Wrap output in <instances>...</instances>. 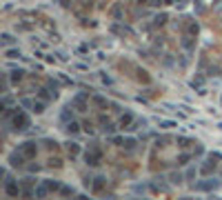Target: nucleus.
I'll return each instance as SVG.
<instances>
[{
  "label": "nucleus",
  "mask_w": 222,
  "mask_h": 200,
  "mask_svg": "<svg viewBox=\"0 0 222 200\" xmlns=\"http://www.w3.org/2000/svg\"><path fill=\"white\" fill-rule=\"evenodd\" d=\"M100 158H102V154H100V149L96 147V142L89 147V151L85 154V160H87V165H91V167H96V165H100Z\"/></svg>",
  "instance_id": "obj_1"
},
{
  "label": "nucleus",
  "mask_w": 222,
  "mask_h": 200,
  "mask_svg": "<svg viewBox=\"0 0 222 200\" xmlns=\"http://www.w3.org/2000/svg\"><path fill=\"white\" fill-rule=\"evenodd\" d=\"M27 127H29V116L22 111H16L13 113V131H22Z\"/></svg>",
  "instance_id": "obj_2"
},
{
  "label": "nucleus",
  "mask_w": 222,
  "mask_h": 200,
  "mask_svg": "<svg viewBox=\"0 0 222 200\" xmlns=\"http://www.w3.org/2000/svg\"><path fill=\"white\" fill-rule=\"evenodd\" d=\"M18 149L22 151V154L27 156V158H36V154H38V147H36V142H22V145H18Z\"/></svg>",
  "instance_id": "obj_3"
},
{
  "label": "nucleus",
  "mask_w": 222,
  "mask_h": 200,
  "mask_svg": "<svg viewBox=\"0 0 222 200\" xmlns=\"http://www.w3.org/2000/svg\"><path fill=\"white\" fill-rule=\"evenodd\" d=\"M25 154H22V151L20 149H16V151H11V154H9V165H11V167H20L22 163H25Z\"/></svg>",
  "instance_id": "obj_4"
},
{
  "label": "nucleus",
  "mask_w": 222,
  "mask_h": 200,
  "mask_svg": "<svg viewBox=\"0 0 222 200\" xmlns=\"http://www.w3.org/2000/svg\"><path fill=\"white\" fill-rule=\"evenodd\" d=\"M218 185H220V182H218L216 178H207L205 182H198L196 189H198V191H211V189H218Z\"/></svg>",
  "instance_id": "obj_5"
},
{
  "label": "nucleus",
  "mask_w": 222,
  "mask_h": 200,
  "mask_svg": "<svg viewBox=\"0 0 222 200\" xmlns=\"http://www.w3.org/2000/svg\"><path fill=\"white\" fill-rule=\"evenodd\" d=\"M5 194L7 196H20V187H18L11 178H7L5 180Z\"/></svg>",
  "instance_id": "obj_6"
},
{
  "label": "nucleus",
  "mask_w": 222,
  "mask_h": 200,
  "mask_svg": "<svg viewBox=\"0 0 222 200\" xmlns=\"http://www.w3.org/2000/svg\"><path fill=\"white\" fill-rule=\"evenodd\" d=\"M67 154H69L71 158H76V156L80 154V147H78V142H67Z\"/></svg>",
  "instance_id": "obj_7"
},
{
  "label": "nucleus",
  "mask_w": 222,
  "mask_h": 200,
  "mask_svg": "<svg viewBox=\"0 0 222 200\" xmlns=\"http://www.w3.org/2000/svg\"><path fill=\"white\" fill-rule=\"evenodd\" d=\"M85 100H87L85 93H78V96L73 98V104H78V109H80V111H85Z\"/></svg>",
  "instance_id": "obj_8"
},
{
  "label": "nucleus",
  "mask_w": 222,
  "mask_h": 200,
  "mask_svg": "<svg viewBox=\"0 0 222 200\" xmlns=\"http://www.w3.org/2000/svg\"><path fill=\"white\" fill-rule=\"evenodd\" d=\"M131 120H133V116H131V113H124V116L122 118H120V127H129V125H131Z\"/></svg>",
  "instance_id": "obj_9"
},
{
  "label": "nucleus",
  "mask_w": 222,
  "mask_h": 200,
  "mask_svg": "<svg viewBox=\"0 0 222 200\" xmlns=\"http://www.w3.org/2000/svg\"><path fill=\"white\" fill-rule=\"evenodd\" d=\"M44 185H47L49 191H60V187H62V185H58V182H53V180H44Z\"/></svg>",
  "instance_id": "obj_10"
},
{
  "label": "nucleus",
  "mask_w": 222,
  "mask_h": 200,
  "mask_svg": "<svg viewBox=\"0 0 222 200\" xmlns=\"http://www.w3.org/2000/svg\"><path fill=\"white\" fill-rule=\"evenodd\" d=\"M47 191H49V189H47V185H40L38 189H36V198H44V196H47Z\"/></svg>",
  "instance_id": "obj_11"
},
{
  "label": "nucleus",
  "mask_w": 222,
  "mask_h": 200,
  "mask_svg": "<svg viewBox=\"0 0 222 200\" xmlns=\"http://www.w3.org/2000/svg\"><path fill=\"white\" fill-rule=\"evenodd\" d=\"M102 185H105V178H102V176H98V178H96V182H94V191L98 194L100 189H102Z\"/></svg>",
  "instance_id": "obj_12"
},
{
  "label": "nucleus",
  "mask_w": 222,
  "mask_h": 200,
  "mask_svg": "<svg viewBox=\"0 0 222 200\" xmlns=\"http://www.w3.org/2000/svg\"><path fill=\"white\" fill-rule=\"evenodd\" d=\"M187 31H189L191 36H196V33H198V22H193V20H189V25H187Z\"/></svg>",
  "instance_id": "obj_13"
},
{
  "label": "nucleus",
  "mask_w": 222,
  "mask_h": 200,
  "mask_svg": "<svg viewBox=\"0 0 222 200\" xmlns=\"http://www.w3.org/2000/svg\"><path fill=\"white\" fill-rule=\"evenodd\" d=\"M11 73H13V76H11V80H13V82H20L25 71H22V69H16V71H11Z\"/></svg>",
  "instance_id": "obj_14"
},
{
  "label": "nucleus",
  "mask_w": 222,
  "mask_h": 200,
  "mask_svg": "<svg viewBox=\"0 0 222 200\" xmlns=\"http://www.w3.org/2000/svg\"><path fill=\"white\" fill-rule=\"evenodd\" d=\"M60 194H62V196H73V187L62 185V187H60Z\"/></svg>",
  "instance_id": "obj_15"
},
{
  "label": "nucleus",
  "mask_w": 222,
  "mask_h": 200,
  "mask_svg": "<svg viewBox=\"0 0 222 200\" xmlns=\"http://www.w3.org/2000/svg\"><path fill=\"white\" fill-rule=\"evenodd\" d=\"M67 131H69V133H78V122H73V120L67 122Z\"/></svg>",
  "instance_id": "obj_16"
},
{
  "label": "nucleus",
  "mask_w": 222,
  "mask_h": 200,
  "mask_svg": "<svg viewBox=\"0 0 222 200\" xmlns=\"http://www.w3.org/2000/svg\"><path fill=\"white\" fill-rule=\"evenodd\" d=\"M122 145H124L127 149H133V147H136V140H133V138H127V140H122Z\"/></svg>",
  "instance_id": "obj_17"
},
{
  "label": "nucleus",
  "mask_w": 222,
  "mask_h": 200,
  "mask_svg": "<svg viewBox=\"0 0 222 200\" xmlns=\"http://www.w3.org/2000/svg\"><path fill=\"white\" fill-rule=\"evenodd\" d=\"M33 111L36 113H42L44 111V102H33Z\"/></svg>",
  "instance_id": "obj_18"
},
{
  "label": "nucleus",
  "mask_w": 222,
  "mask_h": 200,
  "mask_svg": "<svg viewBox=\"0 0 222 200\" xmlns=\"http://www.w3.org/2000/svg\"><path fill=\"white\" fill-rule=\"evenodd\" d=\"M18 56H20L18 49H7V58H18Z\"/></svg>",
  "instance_id": "obj_19"
},
{
  "label": "nucleus",
  "mask_w": 222,
  "mask_h": 200,
  "mask_svg": "<svg viewBox=\"0 0 222 200\" xmlns=\"http://www.w3.org/2000/svg\"><path fill=\"white\" fill-rule=\"evenodd\" d=\"M160 127H162V129H171V127H175V122H171V120H162Z\"/></svg>",
  "instance_id": "obj_20"
},
{
  "label": "nucleus",
  "mask_w": 222,
  "mask_h": 200,
  "mask_svg": "<svg viewBox=\"0 0 222 200\" xmlns=\"http://www.w3.org/2000/svg\"><path fill=\"white\" fill-rule=\"evenodd\" d=\"M178 142H180V147H187V145H193V140H189V138H178Z\"/></svg>",
  "instance_id": "obj_21"
},
{
  "label": "nucleus",
  "mask_w": 222,
  "mask_h": 200,
  "mask_svg": "<svg viewBox=\"0 0 222 200\" xmlns=\"http://www.w3.org/2000/svg\"><path fill=\"white\" fill-rule=\"evenodd\" d=\"M164 22H166V16H164V14L155 16V25H164Z\"/></svg>",
  "instance_id": "obj_22"
},
{
  "label": "nucleus",
  "mask_w": 222,
  "mask_h": 200,
  "mask_svg": "<svg viewBox=\"0 0 222 200\" xmlns=\"http://www.w3.org/2000/svg\"><path fill=\"white\" fill-rule=\"evenodd\" d=\"M189 158H191L189 154H182V156L178 158V165H187V160H189Z\"/></svg>",
  "instance_id": "obj_23"
},
{
  "label": "nucleus",
  "mask_w": 222,
  "mask_h": 200,
  "mask_svg": "<svg viewBox=\"0 0 222 200\" xmlns=\"http://www.w3.org/2000/svg\"><path fill=\"white\" fill-rule=\"evenodd\" d=\"M2 42H5V45H11V42H13V38L9 36V33H2Z\"/></svg>",
  "instance_id": "obj_24"
},
{
  "label": "nucleus",
  "mask_w": 222,
  "mask_h": 200,
  "mask_svg": "<svg viewBox=\"0 0 222 200\" xmlns=\"http://www.w3.org/2000/svg\"><path fill=\"white\" fill-rule=\"evenodd\" d=\"M94 100H96V102H98V104H100V107H105V104H107V100H105V98H100V96H96V98H94Z\"/></svg>",
  "instance_id": "obj_25"
},
{
  "label": "nucleus",
  "mask_w": 222,
  "mask_h": 200,
  "mask_svg": "<svg viewBox=\"0 0 222 200\" xmlns=\"http://www.w3.org/2000/svg\"><path fill=\"white\" fill-rule=\"evenodd\" d=\"M180 180H182L180 174H173V176H171V182H180Z\"/></svg>",
  "instance_id": "obj_26"
}]
</instances>
